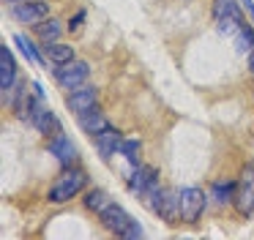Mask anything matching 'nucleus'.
<instances>
[{
    "instance_id": "1",
    "label": "nucleus",
    "mask_w": 254,
    "mask_h": 240,
    "mask_svg": "<svg viewBox=\"0 0 254 240\" xmlns=\"http://www.w3.org/2000/svg\"><path fill=\"white\" fill-rule=\"evenodd\" d=\"M88 185V175L82 172V169H63L61 175L55 178V183H52L50 188V196L47 199L52 202V205H63V202H71L74 196L79 194V191Z\"/></svg>"
},
{
    "instance_id": "16",
    "label": "nucleus",
    "mask_w": 254,
    "mask_h": 240,
    "mask_svg": "<svg viewBox=\"0 0 254 240\" xmlns=\"http://www.w3.org/2000/svg\"><path fill=\"white\" fill-rule=\"evenodd\" d=\"M33 27H36V36H39L44 44L58 41V38H61V33H63L61 22H58V19H52V16H47L44 22H39V25H33Z\"/></svg>"
},
{
    "instance_id": "23",
    "label": "nucleus",
    "mask_w": 254,
    "mask_h": 240,
    "mask_svg": "<svg viewBox=\"0 0 254 240\" xmlns=\"http://www.w3.org/2000/svg\"><path fill=\"white\" fill-rule=\"evenodd\" d=\"M123 238H128V240H134V238H142V227H139L137 221H131V227L123 232Z\"/></svg>"
},
{
    "instance_id": "20",
    "label": "nucleus",
    "mask_w": 254,
    "mask_h": 240,
    "mask_svg": "<svg viewBox=\"0 0 254 240\" xmlns=\"http://www.w3.org/2000/svg\"><path fill=\"white\" fill-rule=\"evenodd\" d=\"M139 150H142V142H139V139H123L121 156L126 158L128 164H134V167L139 164Z\"/></svg>"
},
{
    "instance_id": "13",
    "label": "nucleus",
    "mask_w": 254,
    "mask_h": 240,
    "mask_svg": "<svg viewBox=\"0 0 254 240\" xmlns=\"http://www.w3.org/2000/svg\"><path fill=\"white\" fill-rule=\"evenodd\" d=\"M79 118V128L85 131V134H90V136H96V134H101L104 128H110V123H107V118L99 112V109H88V112H82V115H77Z\"/></svg>"
},
{
    "instance_id": "22",
    "label": "nucleus",
    "mask_w": 254,
    "mask_h": 240,
    "mask_svg": "<svg viewBox=\"0 0 254 240\" xmlns=\"http://www.w3.org/2000/svg\"><path fill=\"white\" fill-rule=\"evenodd\" d=\"M235 44H238V52H246V49H254V30L249 27V22H243V27L238 30Z\"/></svg>"
},
{
    "instance_id": "11",
    "label": "nucleus",
    "mask_w": 254,
    "mask_h": 240,
    "mask_svg": "<svg viewBox=\"0 0 254 240\" xmlns=\"http://www.w3.org/2000/svg\"><path fill=\"white\" fill-rule=\"evenodd\" d=\"M93 142H96V150H99V156L104 158V161H110L115 153H121V145H123V136H121V131L118 128H104L101 134H96L93 136Z\"/></svg>"
},
{
    "instance_id": "10",
    "label": "nucleus",
    "mask_w": 254,
    "mask_h": 240,
    "mask_svg": "<svg viewBox=\"0 0 254 240\" xmlns=\"http://www.w3.org/2000/svg\"><path fill=\"white\" fill-rule=\"evenodd\" d=\"M96 101H99V90H96L93 85H79L77 90H71V96H68L66 104L74 115H82V112H88V109H93Z\"/></svg>"
},
{
    "instance_id": "9",
    "label": "nucleus",
    "mask_w": 254,
    "mask_h": 240,
    "mask_svg": "<svg viewBox=\"0 0 254 240\" xmlns=\"http://www.w3.org/2000/svg\"><path fill=\"white\" fill-rule=\"evenodd\" d=\"M50 153L58 158V161L63 164V167H74L77 164V147H74V142H71V136H66L61 131V134H55V136H50Z\"/></svg>"
},
{
    "instance_id": "6",
    "label": "nucleus",
    "mask_w": 254,
    "mask_h": 240,
    "mask_svg": "<svg viewBox=\"0 0 254 240\" xmlns=\"http://www.w3.org/2000/svg\"><path fill=\"white\" fill-rule=\"evenodd\" d=\"M90 74V65L85 60H71L66 65H55V79L63 90H77L79 85H85Z\"/></svg>"
},
{
    "instance_id": "18",
    "label": "nucleus",
    "mask_w": 254,
    "mask_h": 240,
    "mask_svg": "<svg viewBox=\"0 0 254 240\" xmlns=\"http://www.w3.org/2000/svg\"><path fill=\"white\" fill-rule=\"evenodd\" d=\"M110 202L112 199L107 196V191H101V188H93V191H88V194H85V207H88V210H93L96 216H99V213L104 210Z\"/></svg>"
},
{
    "instance_id": "25",
    "label": "nucleus",
    "mask_w": 254,
    "mask_h": 240,
    "mask_svg": "<svg viewBox=\"0 0 254 240\" xmlns=\"http://www.w3.org/2000/svg\"><path fill=\"white\" fill-rule=\"evenodd\" d=\"M241 5L249 11V14H252V19H254V3H252V0H241Z\"/></svg>"
},
{
    "instance_id": "8",
    "label": "nucleus",
    "mask_w": 254,
    "mask_h": 240,
    "mask_svg": "<svg viewBox=\"0 0 254 240\" xmlns=\"http://www.w3.org/2000/svg\"><path fill=\"white\" fill-rule=\"evenodd\" d=\"M14 19L25 22V25H39V22H44L47 16H50V3H44V0H28V3H14Z\"/></svg>"
},
{
    "instance_id": "3",
    "label": "nucleus",
    "mask_w": 254,
    "mask_h": 240,
    "mask_svg": "<svg viewBox=\"0 0 254 240\" xmlns=\"http://www.w3.org/2000/svg\"><path fill=\"white\" fill-rule=\"evenodd\" d=\"M128 191L137 194L139 199H148L159 191V169L150 164H137V169L128 178Z\"/></svg>"
},
{
    "instance_id": "19",
    "label": "nucleus",
    "mask_w": 254,
    "mask_h": 240,
    "mask_svg": "<svg viewBox=\"0 0 254 240\" xmlns=\"http://www.w3.org/2000/svg\"><path fill=\"white\" fill-rule=\"evenodd\" d=\"M14 41H17V47L22 49V55H25V58H28L33 65H44V58H41V52L36 49L33 41H28L25 36H14Z\"/></svg>"
},
{
    "instance_id": "14",
    "label": "nucleus",
    "mask_w": 254,
    "mask_h": 240,
    "mask_svg": "<svg viewBox=\"0 0 254 240\" xmlns=\"http://www.w3.org/2000/svg\"><path fill=\"white\" fill-rule=\"evenodd\" d=\"M232 205H235V210L241 213V216H254V183H246V180H243V185L235 191Z\"/></svg>"
},
{
    "instance_id": "26",
    "label": "nucleus",
    "mask_w": 254,
    "mask_h": 240,
    "mask_svg": "<svg viewBox=\"0 0 254 240\" xmlns=\"http://www.w3.org/2000/svg\"><path fill=\"white\" fill-rule=\"evenodd\" d=\"M249 68H252V74H254V49H249Z\"/></svg>"
},
{
    "instance_id": "7",
    "label": "nucleus",
    "mask_w": 254,
    "mask_h": 240,
    "mask_svg": "<svg viewBox=\"0 0 254 240\" xmlns=\"http://www.w3.org/2000/svg\"><path fill=\"white\" fill-rule=\"evenodd\" d=\"M99 221L104 224V229H110V232H115V235H121V238H123V232L131 227L134 218L128 216V213L123 210L118 202H110V205H107L104 210L99 213Z\"/></svg>"
},
{
    "instance_id": "12",
    "label": "nucleus",
    "mask_w": 254,
    "mask_h": 240,
    "mask_svg": "<svg viewBox=\"0 0 254 240\" xmlns=\"http://www.w3.org/2000/svg\"><path fill=\"white\" fill-rule=\"evenodd\" d=\"M14 82H17V63H14L11 49L3 44L0 47V90H8Z\"/></svg>"
},
{
    "instance_id": "17",
    "label": "nucleus",
    "mask_w": 254,
    "mask_h": 240,
    "mask_svg": "<svg viewBox=\"0 0 254 240\" xmlns=\"http://www.w3.org/2000/svg\"><path fill=\"white\" fill-rule=\"evenodd\" d=\"M47 55H50V60L55 65H66V63H71L74 60V47L71 44H58V41H52V44H47Z\"/></svg>"
},
{
    "instance_id": "4",
    "label": "nucleus",
    "mask_w": 254,
    "mask_h": 240,
    "mask_svg": "<svg viewBox=\"0 0 254 240\" xmlns=\"http://www.w3.org/2000/svg\"><path fill=\"white\" fill-rule=\"evenodd\" d=\"M208 205V194L197 185H186L181 188V221L183 224H197L199 216L205 213Z\"/></svg>"
},
{
    "instance_id": "15",
    "label": "nucleus",
    "mask_w": 254,
    "mask_h": 240,
    "mask_svg": "<svg viewBox=\"0 0 254 240\" xmlns=\"http://www.w3.org/2000/svg\"><path fill=\"white\" fill-rule=\"evenodd\" d=\"M235 191H238V185L232 183V180H216V183L210 185V199H213L216 205H230V202L235 199Z\"/></svg>"
},
{
    "instance_id": "21",
    "label": "nucleus",
    "mask_w": 254,
    "mask_h": 240,
    "mask_svg": "<svg viewBox=\"0 0 254 240\" xmlns=\"http://www.w3.org/2000/svg\"><path fill=\"white\" fill-rule=\"evenodd\" d=\"M213 16L221 19V16H241L235 0H213Z\"/></svg>"
},
{
    "instance_id": "27",
    "label": "nucleus",
    "mask_w": 254,
    "mask_h": 240,
    "mask_svg": "<svg viewBox=\"0 0 254 240\" xmlns=\"http://www.w3.org/2000/svg\"><path fill=\"white\" fill-rule=\"evenodd\" d=\"M6 3H22V0H6Z\"/></svg>"
},
{
    "instance_id": "5",
    "label": "nucleus",
    "mask_w": 254,
    "mask_h": 240,
    "mask_svg": "<svg viewBox=\"0 0 254 240\" xmlns=\"http://www.w3.org/2000/svg\"><path fill=\"white\" fill-rule=\"evenodd\" d=\"M28 123L33 125L39 134H44V136L61 134V120H58V115L52 112L50 107H44V104H41V98L30 101V107H28Z\"/></svg>"
},
{
    "instance_id": "2",
    "label": "nucleus",
    "mask_w": 254,
    "mask_h": 240,
    "mask_svg": "<svg viewBox=\"0 0 254 240\" xmlns=\"http://www.w3.org/2000/svg\"><path fill=\"white\" fill-rule=\"evenodd\" d=\"M150 205V210L167 224H178L181 221V191L178 188H159L153 196L145 199Z\"/></svg>"
},
{
    "instance_id": "24",
    "label": "nucleus",
    "mask_w": 254,
    "mask_h": 240,
    "mask_svg": "<svg viewBox=\"0 0 254 240\" xmlns=\"http://www.w3.org/2000/svg\"><path fill=\"white\" fill-rule=\"evenodd\" d=\"M82 22H85V11H77V14H74V19L68 22V30H71V33H77L79 27H82Z\"/></svg>"
}]
</instances>
